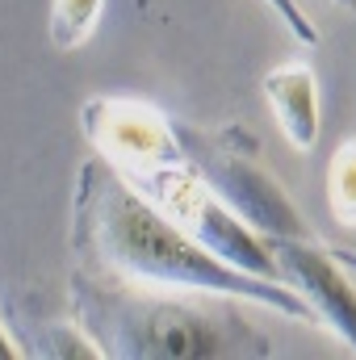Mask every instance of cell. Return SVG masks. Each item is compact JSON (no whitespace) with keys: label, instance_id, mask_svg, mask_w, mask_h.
Returning <instances> with one entry per match:
<instances>
[{"label":"cell","instance_id":"6da1fadb","mask_svg":"<svg viewBox=\"0 0 356 360\" xmlns=\"http://www.w3.org/2000/svg\"><path fill=\"white\" fill-rule=\"evenodd\" d=\"M72 256H76V269L139 281V285H160V289L231 297L239 306H260V310L319 327L310 302L293 285L243 272L227 264L222 256H214L210 248H201L143 188H134L101 155L76 168Z\"/></svg>","mask_w":356,"mask_h":360},{"label":"cell","instance_id":"7a4b0ae2","mask_svg":"<svg viewBox=\"0 0 356 360\" xmlns=\"http://www.w3.org/2000/svg\"><path fill=\"white\" fill-rule=\"evenodd\" d=\"M72 319L109 360H256L272 344L231 302L205 306L184 289L139 285L76 269L68 281Z\"/></svg>","mask_w":356,"mask_h":360},{"label":"cell","instance_id":"3957f363","mask_svg":"<svg viewBox=\"0 0 356 360\" xmlns=\"http://www.w3.org/2000/svg\"><path fill=\"white\" fill-rule=\"evenodd\" d=\"M189 164L205 176V184L265 239H314L306 218L298 214L293 197L276 184V176L260 160V143L243 126L227 130H197L177 122Z\"/></svg>","mask_w":356,"mask_h":360},{"label":"cell","instance_id":"277c9868","mask_svg":"<svg viewBox=\"0 0 356 360\" xmlns=\"http://www.w3.org/2000/svg\"><path fill=\"white\" fill-rule=\"evenodd\" d=\"M134 188H143L180 231H189L201 248H210L214 256H222L227 264L243 272H256V276H272L281 281V269H276V256L268 248V239L243 222L210 184L205 176L184 164V168H168V172H155V176L139 180Z\"/></svg>","mask_w":356,"mask_h":360},{"label":"cell","instance_id":"5b68a950","mask_svg":"<svg viewBox=\"0 0 356 360\" xmlns=\"http://www.w3.org/2000/svg\"><path fill=\"white\" fill-rule=\"evenodd\" d=\"M80 130L92 143V155L113 164L130 184L189 164L177 122L147 101L89 96L80 105Z\"/></svg>","mask_w":356,"mask_h":360},{"label":"cell","instance_id":"8992f818","mask_svg":"<svg viewBox=\"0 0 356 360\" xmlns=\"http://www.w3.org/2000/svg\"><path fill=\"white\" fill-rule=\"evenodd\" d=\"M268 248L276 256L281 281L310 302L319 327L356 352V285L344 272V260L314 239H268Z\"/></svg>","mask_w":356,"mask_h":360},{"label":"cell","instance_id":"52a82bcc","mask_svg":"<svg viewBox=\"0 0 356 360\" xmlns=\"http://www.w3.org/2000/svg\"><path fill=\"white\" fill-rule=\"evenodd\" d=\"M268 109L281 126V134L289 139V147H298L302 155L314 151L319 130H323V113H319V80L306 63H276L260 80Z\"/></svg>","mask_w":356,"mask_h":360},{"label":"cell","instance_id":"ba28073f","mask_svg":"<svg viewBox=\"0 0 356 360\" xmlns=\"http://www.w3.org/2000/svg\"><path fill=\"white\" fill-rule=\"evenodd\" d=\"M25 319L21 327V348L30 356H76V360H96L101 348L92 344V335L72 319V323H42L30 310H17Z\"/></svg>","mask_w":356,"mask_h":360},{"label":"cell","instance_id":"9c48e42d","mask_svg":"<svg viewBox=\"0 0 356 360\" xmlns=\"http://www.w3.org/2000/svg\"><path fill=\"white\" fill-rule=\"evenodd\" d=\"M101 8H105V0H51V21H46L51 46L55 51L84 46L101 21Z\"/></svg>","mask_w":356,"mask_h":360},{"label":"cell","instance_id":"30bf717a","mask_svg":"<svg viewBox=\"0 0 356 360\" xmlns=\"http://www.w3.org/2000/svg\"><path fill=\"white\" fill-rule=\"evenodd\" d=\"M327 205L340 226L356 231V134H348L327 160Z\"/></svg>","mask_w":356,"mask_h":360},{"label":"cell","instance_id":"8fae6325","mask_svg":"<svg viewBox=\"0 0 356 360\" xmlns=\"http://www.w3.org/2000/svg\"><path fill=\"white\" fill-rule=\"evenodd\" d=\"M260 4L281 21V30H285L293 42H302V46H314V42H319V30H314V21L298 8V0H260Z\"/></svg>","mask_w":356,"mask_h":360},{"label":"cell","instance_id":"7c38bea8","mask_svg":"<svg viewBox=\"0 0 356 360\" xmlns=\"http://www.w3.org/2000/svg\"><path fill=\"white\" fill-rule=\"evenodd\" d=\"M25 356V348H21V340L4 327V319H0V360H21Z\"/></svg>","mask_w":356,"mask_h":360},{"label":"cell","instance_id":"4fadbf2b","mask_svg":"<svg viewBox=\"0 0 356 360\" xmlns=\"http://www.w3.org/2000/svg\"><path fill=\"white\" fill-rule=\"evenodd\" d=\"M336 8H348V13H356V0H331Z\"/></svg>","mask_w":356,"mask_h":360}]
</instances>
